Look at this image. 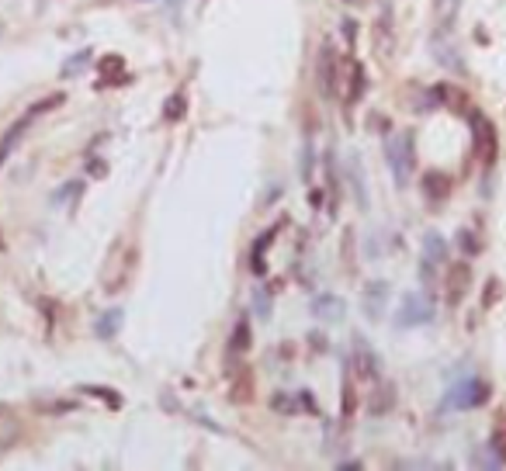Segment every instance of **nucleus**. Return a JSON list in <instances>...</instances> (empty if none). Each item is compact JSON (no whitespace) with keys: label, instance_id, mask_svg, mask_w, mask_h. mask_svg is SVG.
<instances>
[{"label":"nucleus","instance_id":"obj_1","mask_svg":"<svg viewBox=\"0 0 506 471\" xmlns=\"http://www.w3.org/2000/svg\"><path fill=\"white\" fill-rule=\"evenodd\" d=\"M385 159H389V170L399 187H409L413 181V166H416V142H413V132H396L385 139Z\"/></svg>","mask_w":506,"mask_h":471},{"label":"nucleus","instance_id":"obj_2","mask_svg":"<svg viewBox=\"0 0 506 471\" xmlns=\"http://www.w3.org/2000/svg\"><path fill=\"white\" fill-rule=\"evenodd\" d=\"M489 402V385L482 381L479 374H461L454 378L451 388L444 392V406L448 409H475V406H485Z\"/></svg>","mask_w":506,"mask_h":471},{"label":"nucleus","instance_id":"obj_3","mask_svg":"<svg viewBox=\"0 0 506 471\" xmlns=\"http://www.w3.org/2000/svg\"><path fill=\"white\" fill-rule=\"evenodd\" d=\"M433 315H437V309H433V298L426 295V291H409L406 298H402L399 305V326L402 329H413V326H430L433 322Z\"/></svg>","mask_w":506,"mask_h":471},{"label":"nucleus","instance_id":"obj_4","mask_svg":"<svg viewBox=\"0 0 506 471\" xmlns=\"http://www.w3.org/2000/svg\"><path fill=\"white\" fill-rule=\"evenodd\" d=\"M472 135H475V153L482 157L485 166L496 163V153H500V142H496V125L485 118V115H472Z\"/></svg>","mask_w":506,"mask_h":471},{"label":"nucleus","instance_id":"obj_5","mask_svg":"<svg viewBox=\"0 0 506 471\" xmlns=\"http://www.w3.org/2000/svg\"><path fill=\"white\" fill-rule=\"evenodd\" d=\"M468 285H472V267L465 260L458 263H448V277H444V288H448V305L458 309L468 295Z\"/></svg>","mask_w":506,"mask_h":471},{"label":"nucleus","instance_id":"obj_6","mask_svg":"<svg viewBox=\"0 0 506 471\" xmlns=\"http://www.w3.org/2000/svg\"><path fill=\"white\" fill-rule=\"evenodd\" d=\"M309 309H312V315L322 319V322H340L347 315V302L340 295H316V298L309 302Z\"/></svg>","mask_w":506,"mask_h":471},{"label":"nucleus","instance_id":"obj_7","mask_svg":"<svg viewBox=\"0 0 506 471\" xmlns=\"http://www.w3.org/2000/svg\"><path fill=\"white\" fill-rule=\"evenodd\" d=\"M320 90H322V97L337 94V55H333L330 42L320 49Z\"/></svg>","mask_w":506,"mask_h":471},{"label":"nucleus","instance_id":"obj_8","mask_svg":"<svg viewBox=\"0 0 506 471\" xmlns=\"http://www.w3.org/2000/svg\"><path fill=\"white\" fill-rule=\"evenodd\" d=\"M354 364L361 367V374L364 378H371V381H381V361L374 357V350L368 346L364 340L354 343Z\"/></svg>","mask_w":506,"mask_h":471},{"label":"nucleus","instance_id":"obj_9","mask_svg":"<svg viewBox=\"0 0 506 471\" xmlns=\"http://www.w3.org/2000/svg\"><path fill=\"white\" fill-rule=\"evenodd\" d=\"M31 125H35V115H31V111H28L25 118H18V122H14V125H11V129H7V135H4V139H0V166H4V163H7V157H11V153H14V146H18V142H21V135H25V132L31 129Z\"/></svg>","mask_w":506,"mask_h":471},{"label":"nucleus","instance_id":"obj_10","mask_svg":"<svg viewBox=\"0 0 506 471\" xmlns=\"http://www.w3.org/2000/svg\"><path fill=\"white\" fill-rule=\"evenodd\" d=\"M385 298H389V285L385 281H371L364 288V312H368V319H381L385 315Z\"/></svg>","mask_w":506,"mask_h":471},{"label":"nucleus","instance_id":"obj_11","mask_svg":"<svg viewBox=\"0 0 506 471\" xmlns=\"http://www.w3.org/2000/svg\"><path fill=\"white\" fill-rule=\"evenodd\" d=\"M420 187H423V194H426V201H430V205H441V201L448 198V191H451V181H448L444 174L430 170V174H423Z\"/></svg>","mask_w":506,"mask_h":471},{"label":"nucleus","instance_id":"obj_12","mask_svg":"<svg viewBox=\"0 0 506 471\" xmlns=\"http://www.w3.org/2000/svg\"><path fill=\"white\" fill-rule=\"evenodd\" d=\"M433 55H437L441 66H448V70H454V73H465V59H461V53L454 49L451 42H444L441 35H437V42H433Z\"/></svg>","mask_w":506,"mask_h":471},{"label":"nucleus","instance_id":"obj_13","mask_svg":"<svg viewBox=\"0 0 506 471\" xmlns=\"http://www.w3.org/2000/svg\"><path fill=\"white\" fill-rule=\"evenodd\" d=\"M229 402H236V406L253 402V374H250V371H240V374L233 378V385H229Z\"/></svg>","mask_w":506,"mask_h":471},{"label":"nucleus","instance_id":"obj_14","mask_svg":"<svg viewBox=\"0 0 506 471\" xmlns=\"http://www.w3.org/2000/svg\"><path fill=\"white\" fill-rule=\"evenodd\" d=\"M270 243H274V229L253 243V253H250V270L253 274H267V250H270Z\"/></svg>","mask_w":506,"mask_h":471},{"label":"nucleus","instance_id":"obj_15","mask_svg":"<svg viewBox=\"0 0 506 471\" xmlns=\"http://www.w3.org/2000/svg\"><path fill=\"white\" fill-rule=\"evenodd\" d=\"M347 174H350V187H354V201L361 208H368V191H364V177H361V159L350 157L347 159Z\"/></svg>","mask_w":506,"mask_h":471},{"label":"nucleus","instance_id":"obj_16","mask_svg":"<svg viewBox=\"0 0 506 471\" xmlns=\"http://www.w3.org/2000/svg\"><path fill=\"white\" fill-rule=\"evenodd\" d=\"M423 257L433 263H448V243L441 233H426L423 236Z\"/></svg>","mask_w":506,"mask_h":471},{"label":"nucleus","instance_id":"obj_17","mask_svg":"<svg viewBox=\"0 0 506 471\" xmlns=\"http://www.w3.org/2000/svg\"><path fill=\"white\" fill-rule=\"evenodd\" d=\"M368 90V77H364V66H350V90H347V105L354 107Z\"/></svg>","mask_w":506,"mask_h":471},{"label":"nucleus","instance_id":"obj_18","mask_svg":"<svg viewBox=\"0 0 506 471\" xmlns=\"http://www.w3.org/2000/svg\"><path fill=\"white\" fill-rule=\"evenodd\" d=\"M253 346V337H250V322L240 319L236 326H233V337H229V350L233 354H243V350H250Z\"/></svg>","mask_w":506,"mask_h":471},{"label":"nucleus","instance_id":"obj_19","mask_svg":"<svg viewBox=\"0 0 506 471\" xmlns=\"http://www.w3.org/2000/svg\"><path fill=\"white\" fill-rule=\"evenodd\" d=\"M14 440H18V419L7 409H0V447H11Z\"/></svg>","mask_w":506,"mask_h":471},{"label":"nucleus","instance_id":"obj_20","mask_svg":"<svg viewBox=\"0 0 506 471\" xmlns=\"http://www.w3.org/2000/svg\"><path fill=\"white\" fill-rule=\"evenodd\" d=\"M118 329H122V312H118V309H115V312H105L97 319V337H101V340H111Z\"/></svg>","mask_w":506,"mask_h":471},{"label":"nucleus","instance_id":"obj_21","mask_svg":"<svg viewBox=\"0 0 506 471\" xmlns=\"http://www.w3.org/2000/svg\"><path fill=\"white\" fill-rule=\"evenodd\" d=\"M187 115V97H184V90H177L170 101H167V107H163V118L167 122H181Z\"/></svg>","mask_w":506,"mask_h":471},{"label":"nucleus","instance_id":"obj_22","mask_svg":"<svg viewBox=\"0 0 506 471\" xmlns=\"http://www.w3.org/2000/svg\"><path fill=\"white\" fill-rule=\"evenodd\" d=\"M80 191H83V181H66V184H63V187H59V191L53 194V205H56V208H66V205H70V201H73Z\"/></svg>","mask_w":506,"mask_h":471},{"label":"nucleus","instance_id":"obj_23","mask_svg":"<svg viewBox=\"0 0 506 471\" xmlns=\"http://www.w3.org/2000/svg\"><path fill=\"white\" fill-rule=\"evenodd\" d=\"M392 402H396V388L385 385V381H378V392L371 395V413H385Z\"/></svg>","mask_w":506,"mask_h":471},{"label":"nucleus","instance_id":"obj_24","mask_svg":"<svg viewBox=\"0 0 506 471\" xmlns=\"http://www.w3.org/2000/svg\"><path fill=\"white\" fill-rule=\"evenodd\" d=\"M340 392H344V406H340V409H344V419H350L354 413H357V392H354V381H350V367H347Z\"/></svg>","mask_w":506,"mask_h":471},{"label":"nucleus","instance_id":"obj_25","mask_svg":"<svg viewBox=\"0 0 506 471\" xmlns=\"http://www.w3.org/2000/svg\"><path fill=\"white\" fill-rule=\"evenodd\" d=\"M298 174H302V181L305 184H312V174H316V149H312V139H309V142H305V149H302Z\"/></svg>","mask_w":506,"mask_h":471},{"label":"nucleus","instance_id":"obj_26","mask_svg":"<svg viewBox=\"0 0 506 471\" xmlns=\"http://www.w3.org/2000/svg\"><path fill=\"white\" fill-rule=\"evenodd\" d=\"M83 395H94V398H105L107 409H122V395L111 392V388H101V385H83Z\"/></svg>","mask_w":506,"mask_h":471},{"label":"nucleus","instance_id":"obj_27","mask_svg":"<svg viewBox=\"0 0 506 471\" xmlns=\"http://www.w3.org/2000/svg\"><path fill=\"white\" fill-rule=\"evenodd\" d=\"M270 295L274 291L267 288V285L253 291V312H257V319H270Z\"/></svg>","mask_w":506,"mask_h":471},{"label":"nucleus","instance_id":"obj_28","mask_svg":"<svg viewBox=\"0 0 506 471\" xmlns=\"http://www.w3.org/2000/svg\"><path fill=\"white\" fill-rule=\"evenodd\" d=\"M87 63H90V49H80V53L73 55V59H66V66H63V77H80Z\"/></svg>","mask_w":506,"mask_h":471},{"label":"nucleus","instance_id":"obj_29","mask_svg":"<svg viewBox=\"0 0 506 471\" xmlns=\"http://www.w3.org/2000/svg\"><path fill=\"white\" fill-rule=\"evenodd\" d=\"M374 46H378V55H389V11L378 18V28H374Z\"/></svg>","mask_w":506,"mask_h":471},{"label":"nucleus","instance_id":"obj_30","mask_svg":"<svg viewBox=\"0 0 506 471\" xmlns=\"http://www.w3.org/2000/svg\"><path fill=\"white\" fill-rule=\"evenodd\" d=\"M458 246H461L468 257H472V253H479V239H475L472 229H461V233H458Z\"/></svg>","mask_w":506,"mask_h":471},{"label":"nucleus","instance_id":"obj_31","mask_svg":"<svg viewBox=\"0 0 506 471\" xmlns=\"http://www.w3.org/2000/svg\"><path fill=\"white\" fill-rule=\"evenodd\" d=\"M59 105H63V94H49L46 101H38V105L28 107V111H31V115L38 118V115H46V111H53V107H59Z\"/></svg>","mask_w":506,"mask_h":471},{"label":"nucleus","instance_id":"obj_32","mask_svg":"<svg viewBox=\"0 0 506 471\" xmlns=\"http://www.w3.org/2000/svg\"><path fill=\"white\" fill-rule=\"evenodd\" d=\"M295 402H298V413H320V406H316V395H312V392H302L298 398H295Z\"/></svg>","mask_w":506,"mask_h":471},{"label":"nucleus","instance_id":"obj_33","mask_svg":"<svg viewBox=\"0 0 506 471\" xmlns=\"http://www.w3.org/2000/svg\"><path fill=\"white\" fill-rule=\"evenodd\" d=\"M454 11H458V0H451V4L444 7V25H451L454 21Z\"/></svg>","mask_w":506,"mask_h":471},{"label":"nucleus","instance_id":"obj_34","mask_svg":"<svg viewBox=\"0 0 506 471\" xmlns=\"http://www.w3.org/2000/svg\"><path fill=\"white\" fill-rule=\"evenodd\" d=\"M357 468H361L357 461H344V465H340V471H357Z\"/></svg>","mask_w":506,"mask_h":471},{"label":"nucleus","instance_id":"obj_35","mask_svg":"<svg viewBox=\"0 0 506 471\" xmlns=\"http://www.w3.org/2000/svg\"><path fill=\"white\" fill-rule=\"evenodd\" d=\"M167 4H170V7H174V11H177V7H181V4H184V0H167Z\"/></svg>","mask_w":506,"mask_h":471}]
</instances>
